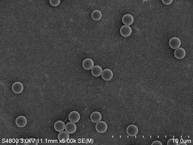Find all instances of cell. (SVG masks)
Wrapping results in <instances>:
<instances>
[{"mask_svg": "<svg viewBox=\"0 0 193 145\" xmlns=\"http://www.w3.org/2000/svg\"><path fill=\"white\" fill-rule=\"evenodd\" d=\"M12 90L14 93L19 94L23 91L24 86L23 84L20 82H16L13 84Z\"/></svg>", "mask_w": 193, "mask_h": 145, "instance_id": "obj_5", "label": "cell"}, {"mask_svg": "<svg viewBox=\"0 0 193 145\" xmlns=\"http://www.w3.org/2000/svg\"><path fill=\"white\" fill-rule=\"evenodd\" d=\"M178 142H179V140L177 139H171L168 140L167 145H177L179 144Z\"/></svg>", "mask_w": 193, "mask_h": 145, "instance_id": "obj_18", "label": "cell"}, {"mask_svg": "<svg viewBox=\"0 0 193 145\" xmlns=\"http://www.w3.org/2000/svg\"><path fill=\"white\" fill-rule=\"evenodd\" d=\"M120 32L121 34L124 37H128L131 34L132 30L130 26L124 25L121 27Z\"/></svg>", "mask_w": 193, "mask_h": 145, "instance_id": "obj_7", "label": "cell"}, {"mask_svg": "<svg viewBox=\"0 0 193 145\" xmlns=\"http://www.w3.org/2000/svg\"><path fill=\"white\" fill-rule=\"evenodd\" d=\"M122 21L125 25L130 26L133 22V17L131 14H125L123 17Z\"/></svg>", "mask_w": 193, "mask_h": 145, "instance_id": "obj_11", "label": "cell"}, {"mask_svg": "<svg viewBox=\"0 0 193 145\" xmlns=\"http://www.w3.org/2000/svg\"><path fill=\"white\" fill-rule=\"evenodd\" d=\"M65 131L69 134H72L75 133L77 129V126L74 123L70 122L65 125Z\"/></svg>", "mask_w": 193, "mask_h": 145, "instance_id": "obj_3", "label": "cell"}, {"mask_svg": "<svg viewBox=\"0 0 193 145\" xmlns=\"http://www.w3.org/2000/svg\"><path fill=\"white\" fill-rule=\"evenodd\" d=\"M181 44L180 40L177 37H173L169 41L170 47L173 49H176L180 47Z\"/></svg>", "mask_w": 193, "mask_h": 145, "instance_id": "obj_2", "label": "cell"}, {"mask_svg": "<svg viewBox=\"0 0 193 145\" xmlns=\"http://www.w3.org/2000/svg\"><path fill=\"white\" fill-rule=\"evenodd\" d=\"M94 66L93 61L90 59H87L83 61V68L87 70L92 69Z\"/></svg>", "mask_w": 193, "mask_h": 145, "instance_id": "obj_12", "label": "cell"}, {"mask_svg": "<svg viewBox=\"0 0 193 145\" xmlns=\"http://www.w3.org/2000/svg\"><path fill=\"white\" fill-rule=\"evenodd\" d=\"M152 145H162V143L160 141H156L154 142Z\"/></svg>", "mask_w": 193, "mask_h": 145, "instance_id": "obj_23", "label": "cell"}, {"mask_svg": "<svg viewBox=\"0 0 193 145\" xmlns=\"http://www.w3.org/2000/svg\"><path fill=\"white\" fill-rule=\"evenodd\" d=\"M58 137L59 141L64 143L68 142L70 136L69 133L66 131H63L59 133Z\"/></svg>", "mask_w": 193, "mask_h": 145, "instance_id": "obj_13", "label": "cell"}, {"mask_svg": "<svg viewBox=\"0 0 193 145\" xmlns=\"http://www.w3.org/2000/svg\"><path fill=\"white\" fill-rule=\"evenodd\" d=\"M127 134L130 136L133 137L136 136L138 133L137 127L133 125L129 126L127 129Z\"/></svg>", "mask_w": 193, "mask_h": 145, "instance_id": "obj_6", "label": "cell"}, {"mask_svg": "<svg viewBox=\"0 0 193 145\" xmlns=\"http://www.w3.org/2000/svg\"><path fill=\"white\" fill-rule=\"evenodd\" d=\"M179 144L187 145V144L186 143H185V142H184V143L182 142V143Z\"/></svg>", "mask_w": 193, "mask_h": 145, "instance_id": "obj_24", "label": "cell"}, {"mask_svg": "<svg viewBox=\"0 0 193 145\" xmlns=\"http://www.w3.org/2000/svg\"><path fill=\"white\" fill-rule=\"evenodd\" d=\"M17 145H28V143L26 140L24 139H18V142L16 143Z\"/></svg>", "mask_w": 193, "mask_h": 145, "instance_id": "obj_19", "label": "cell"}, {"mask_svg": "<svg viewBox=\"0 0 193 145\" xmlns=\"http://www.w3.org/2000/svg\"><path fill=\"white\" fill-rule=\"evenodd\" d=\"M102 68L99 65H96L93 67L92 69V73L95 77L100 76L102 74Z\"/></svg>", "mask_w": 193, "mask_h": 145, "instance_id": "obj_16", "label": "cell"}, {"mask_svg": "<svg viewBox=\"0 0 193 145\" xmlns=\"http://www.w3.org/2000/svg\"><path fill=\"white\" fill-rule=\"evenodd\" d=\"M174 55L177 59H181L185 57L186 55V52L183 48H179L175 50Z\"/></svg>", "mask_w": 193, "mask_h": 145, "instance_id": "obj_9", "label": "cell"}, {"mask_svg": "<svg viewBox=\"0 0 193 145\" xmlns=\"http://www.w3.org/2000/svg\"><path fill=\"white\" fill-rule=\"evenodd\" d=\"M113 74L112 70L109 69H105L102 72L101 76L102 78L105 81H109L113 77Z\"/></svg>", "mask_w": 193, "mask_h": 145, "instance_id": "obj_4", "label": "cell"}, {"mask_svg": "<svg viewBox=\"0 0 193 145\" xmlns=\"http://www.w3.org/2000/svg\"><path fill=\"white\" fill-rule=\"evenodd\" d=\"M65 123L61 121H57L54 125V129L58 132H60L63 131L65 129Z\"/></svg>", "mask_w": 193, "mask_h": 145, "instance_id": "obj_14", "label": "cell"}, {"mask_svg": "<svg viewBox=\"0 0 193 145\" xmlns=\"http://www.w3.org/2000/svg\"><path fill=\"white\" fill-rule=\"evenodd\" d=\"M80 118V115L77 111H72L70 113L69 115L70 121L74 123L78 122Z\"/></svg>", "mask_w": 193, "mask_h": 145, "instance_id": "obj_10", "label": "cell"}, {"mask_svg": "<svg viewBox=\"0 0 193 145\" xmlns=\"http://www.w3.org/2000/svg\"><path fill=\"white\" fill-rule=\"evenodd\" d=\"M92 19L95 21L100 20L102 18V14L99 10H95L93 11L92 14Z\"/></svg>", "mask_w": 193, "mask_h": 145, "instance_id": "obj_17", "label": "cell"}, {"mask_svg": "<svg viewBox=\"0 0 193 145\" xmlns=\"http://www.w3.org/2000/svg\"><path fill=\"white\" fill-rule=\"evenodd\" d=\"M38 145V142L35 139L31 138L28 139V145Z\"/></svg>", "mask_w": 193, "mask_h": 145, "instance_id": "obj_20", "label": "cell"}, {"mask_svg": "<svg viewBox=\"0 0 193 145\" xmlns=\"http://www.w3.org/2000/svg\"><path fill=\"white\" fill-rule=\"evenodd\" d=\"M91 119L94 123H98L101 121L102 118L101 114L98 112H93L91 115Z\"/></svg>", "mask_w": 193, "mask_h": 145, "instance_id": "obj_15", "label": "cell"}, {"mask_svg": "<svg viewBox=\"0 0 193 145\" xmlns=\"http://www.w3.org/2000/svg\"><path fill=\"white\" fill-rule=\"evenodd\" d=\"M27 119L24 116H19L16 119V124L19 127H24L27 125Z\"/></svg>", "mask_w": 193, "mask_h": 145, "instance_id": "obj_8", "label": "cell"}, {"mask_svg": "<svg viewBox=\"0 0 193 145\" xmlns=\"http://www.w3.org/2000/svg\"><path fill=\"white\" fill-rule=\"evenodd\" d=\"M163 3L166 5H169L171 4L173 1V0H168V1H165V0H162Z\"/></svg>", "mask_w": 193, "mask_h": 145, "instance_id": "obj_22", "label": "cell"}, {"mask_svg": "<svg viewBox=\"0 0 193 145\" xmlns=\"http://www.w3.org/2000/svg\"><path fill=\"white\" fill-rule=\"evenodd\" d=\"M12 142L13 143H14L15 142V139H13Z\"/></svg>", "mask_w": 193, "mask_h": 145, "instance_id": "obj_25", "label": "cell"}, {"mask_svg": "<svg viewBox=\"0 0 193 145\" xmlns=\"http://www.w3.org/2000/svg\"><path fill=\"white\" fill-rule=\"evenodd\" d=\"M60 1H50V4L54 6H57L60 4Z\"/></svg>", "mask_w": 193, "mask_h": 145, "instance_id": "obj_21", "label": "cell"}, {"mask_svg": "<svg viewBox=\"0 0 193 145\" xmlns=\"http://www.w3.org/2000/svg\"><path fill=\"white\" fill-rule=\"evenodd\" d=\"M95 128L98 132L100 133H103L107 130L108 126L105 122L100 121L96 123Z\"/></svg>", "mask_w": 193, "mask_h": 145, "instance_id": "obj_1", "label": "cell"}]
</instances>
